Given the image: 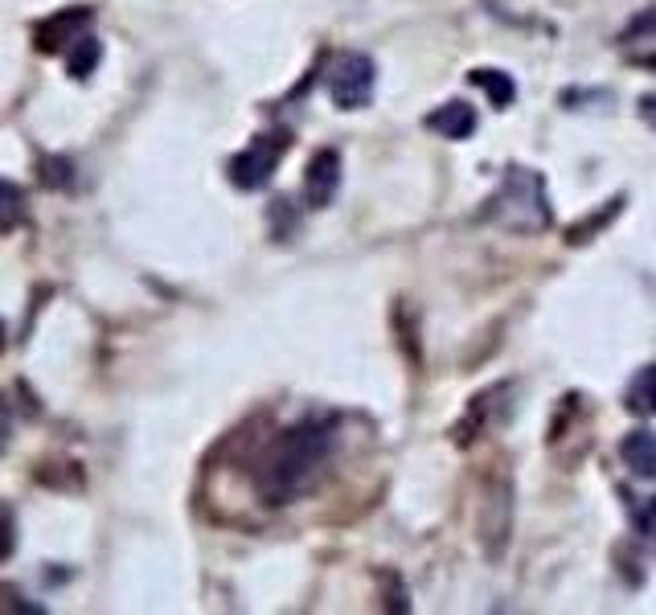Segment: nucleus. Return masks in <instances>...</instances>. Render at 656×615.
<instances>
[{
    "label": "nucleus",
    "mask_w": 656,
    "mask_h": 615,
    "mask_svg": "<svg viewBox=\"0 0 656 615\" xmlns=\"http://www.w3.org/2000/svg\"><path fill=\"white\" fill-rule=\"evenodd\" d=\"M333 451V427L329 423H300L280 431L255 467V488L267 504L296 501L304 488L320 476V467Z\"/></svg>",
    "instance_id": "nucleus-1"
},
{
    "label": "nucleus",
    "mask_w": 656,
    "mask_h": 615,
    "mask_svg": "<svg viewBox=\"0 0 656 615\" xmlns=\"http://www.w3.org/2000/svg\"><path fill=\"white\" fill-rule=\"evenodd\" d=\"M0 349H4V324H0Z\"/></svg>",
    "instance_id": "nucleus-21"
},
{
    "label": "nucleus",
    "mask_w": 656,
    "mask_h": 615,
    "mask_svg": "<svg viewBox=\"0 0 656 615\" xmlns=\"http://www.w3.org/2000/svg\"><path fill=\"white\" fill-rule=\"evenodd\" d=\"M468 78L476 87H485L488 99H492L497 107H509V103L517 99V87H513V78H509L505 71H488V66H480V71H472Z\"/></svg>",
    "instance_id": "nucleus-12"
},
{
    "label": "nucleus",
    "mask_w": 656,
    "mask_h": 615,
    "mask_svg": "<svg viewBox=\"0 0 656 615\" xmlns=\"http://www.w3.org/2000/svg\"><path fill=\"white\" fill-rule=\"evenodd\" d=\"M9 439H13V410L0 398V451L9 448Z\"/></svg>",
    "instance_id": "nucleus-18"
},
{
    "label": "nucleus",
    "mask_w": 656,
    "mask_h": 615,
    "mask_svg": "<svg viewBox=\"0 0 656 615\" xmlns=\"http://www.w3.org/2000/svg\"><path fill=\"white\" fill-rule=\"evenodd\" d=\"M25 222V193L0 177V234H13Z\"/></svg>",
    "instance_id": "nucleus-13"
},
{
    "label": "nucleus",
    "mask_w": 656,
    "mask_h": 615,
    "mask_svg": "<svg viewBox=\"0 0 656 615\" xmlns=\"http://www.w3.org/2000/svg\"><path fill=\"white\" fill-rule=\"evenodd\" d=\"M619 456H623V464L632 467V476L640 481H656V435L653 431H628L623 435V444H619Z\"/></svg>",
    "instance_id": "nucleus-8"
},
{
    "label": "nucleus",
    "mask_w": 656,
    "mask_h": 615,
    "mask_svg": "<svg viewBox=\"0 0 656 615\" xmlns=\"http://www.w3.org/2000/svg\"><path fill=\"white\" fill-rule=\"evenodd\" d=\"M485 218L509 234H542L550 226V197H545V177L533 168L513 165L501 177L497 193L485 202Z\"/></svg>",
    "instance_id": "nucleus-2"
},
{
    "label": "nucleus",
    "mask_w": 656,
    "mask_h": 615,
    "mask_svg": "<svg viewBox=\"0 0 656 615\" xmlns=\"http://www.w3.org/2000/svg\"><path fill=\"white\" fill-rule=\"evenodd\" d=\"M91 25V9L87 4H75V9H62L54 17H46L34 25V46L41 54H66L70 41H78Z\"/></svg>",
    "instance_id": "nucleus-6"
},
{
    "label": "nucleus",
    "mask_w": 656,
    "mask_h": 615,
    "mask_svg": "<svg viewBox=\"0 0 656 615\" xmlns=\"http://www.w3.org/2000/svg\"><path fill=\"white\" fill-rule=\"evenodd\" d=\"M427 128L439 131L443 140H468L472 131H476V112H472V103H443L439 112L427 115Z\"/></svg>",
    "instance_id": "nucleus-9"
},
{
    "label": "nucleus",
    "mask_w": 656,
    "mask_h": 615,
    "mask_svg": "<svg viewBox=\"0 0 656 615\" xmlns=\"http://www.w3.org/2000/svg\"><path fill=\"white\" fill-rule=\"evenodd\" d=\"M640 38H656V4L640 9L636 17L628 21V29L619 34V41H640Z\"/></svg>",
    "instance_id": "nucleus-16"
},
{
    "label": "nucleus",
    "mask_w": 656,
    "mask_h": 615,
    "mask_svg": "<svg viewBox=\"0 0 656 615\" xmlns=\"http://www.w3.org/2000/svg\"><path fill=\"white\" fill-rule=\"evenodd\" d=\"M337 189H340V152L337 149L312 152V161L304 168V202L312 205V209H324L337 197Z\"/></svg>",
    "instance_id": "nucleus-7"
},
{
    "label": "nucleus",
    "mask_w": 656,
    "mask_h": 615,
    "mask_svg": "<svg viewBox=\"0 0 656 615\" xmlns=\"http://www.w3.org/2000/svg\"><path fill=\"white\" fill-rule=\"evenodd\" d=\"M99 57H103V41L82 34V38L70 41V50H66V71H70V78H91Z\"/></svg>",
    "instance_id": "nucleus-11"
},
{
    "label": "nucleus",
    "mask_w": 656,
    "mask_h": 615,
    "mask_svg": "<svg viewBox=\"0 0 656 615\" xmlns=\"http://www.w3.org/2000/svg\"><path fill=\"white\" fill-rule=\"evenodd\" d=\"M619 205H623V197H616V202L607 205L603 214H587V218H582L579 226H570V230H566V239H570V243H587V239H591L595 230H603V226H607V222H612V218H616V214H619Z\"/></svg>",
    "instance_id": "nucleus-15"
},
{
    "label": "nucleus",
    "mask_w": 656,
    "mask_h": 615,
    "mask_svg": "<svg viewBox=\"0 0 656 615\" xmlns=\"http://www.w3.org/2000/svg\"><path fill=\"white\" fill-rule=\"evenodd\" d=\"M640 115H644V119H648V124L656 128V91L640 99Z\"/></svg>",
    "instance_id": "nucleus-19"
},
{
    "label": "nucleus",
    "mask_w": 656,
    "mask_h": 615,
    "mask_svg": "<svg viewBox=\"0 0 656 615\" xmlns=\"http://www.w3.org/2000/svg\"><path fill=\"white\" fill-rule=\"evenodd\" d=\"M41 185L70 189L75 185V165H70L66 156H41Z\"/></svg>",
    "instance_id": "nucleus-14"
},
{
    "label": "nucleus",
    "mask_w": 656,
    "mask_h": 615,
    "mask_svg": "<svg viewBox=\"0 0 656 615\" xmlns=\"http://www.w3.org/2000/svg\"><path fill=\"white\" fill-rule=\"evenodd\" d=\"M287 152V131H275V136H259L250 149H243L234 161H230V181L239 189H262L271 181V172L280 165V156Z\"/></svg>",
    "instance_id": "nucleus-4"
},
{
    "label": "nucleus",
    "mask_w": 656,
    "mask_h": 615,
    "mask_svg": "<svg viewBox=\"0 0 656 615\" xmlns=\"http://www.w3.org/2000/svg\"><path fill=\"white\" fill-rule=\"evenodd\" d=\"M13 550H17V517L9 504H0V562L13 559Z\"/></svg>",
    "instance_id": "nucleus-17"
},
{
    "label": "nucleus",
    "mask_w": 656,
    "mask_h": 615,
    "mask_svg": "<svg viewBox=\"0 0 656 615\" xmlns=\"http://www.w3.org/2000/svg\"><path fill=\"white\" fill-rule=\"evenodd\" d=\"M640 66H648V71H656V54H648V57H640Z\"/></svg>",
    "instance_id": "nucleus-20"
},
{
    "label": "nucleus",
    "mask_w": 656,
    "mask_h": 615,
    "mask_svg": "<svg viewBox=\"0 0 656 615\" xmlns=\"http://www.w3.org/2000/svg\"><path fill=\"white\" fill-rule=\"evenodd\" d=\"M509 522H513V488H509V476H492L485 492V517H480V541L492 559L505 550Z\"/></svg>",
    "instance_id": "nucleus-5"
},
{
    "label": "nucleus",
    "mask_w": 656,
    "mask_h": 615,
    "mask_svg": "<svg viewBox=\"0 0 656 615\" xmlns=\"http://www.w3.org/2000/svg\"><path fill=\"white\" fill-rule=\"evenodd\" d=\"M374 87H377L374 57L357 54V50L337 54L333 71H329V94H333V103H337L340 112H361V107H370Z\"/></svg>",
    "instance_id": "nucleus-3"
},
{
    "label": "nucleus",
    "mask_w": 656,
    "mask_h": 615,
    "mask_svg": "<svg viewBox=\"0 0 656 615\" xmlns=\"http://www.w3.org/2000/svg\"><path fill=\"white\" fill-rule=\"evenodd\" d=\"M628 410L640 419H653L656 414V366H640L628 382Z\"/></svg>",
    "instance_id": "nucleus-10"
}]
</instances>
